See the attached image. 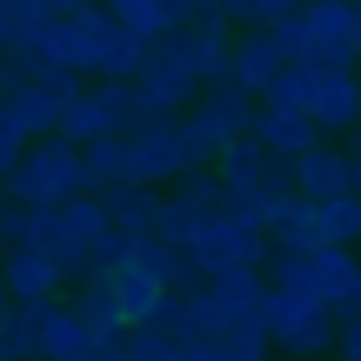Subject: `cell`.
Instances as JSON below:
<instances>
[{"instance_id": "cell-1", "label": "cell", "mask_w": 361, "mask_h": 361, "mask_svg": "<svg viewBox=\"0 0 361 361\" xmlns=\"http://www.w3.org/2000/svg\"><path fill=\"white\" fill-rule=\"evenodd\" d=\"M101 241H107L101 194H74V201H61V207H27L20 247H40V255L61 268V281H87V261H94Z\"/></svg>"}, {"instance_id": "cell-2", "label": "cell", "mask_w": 361, "mask_h": 361, "mask_svg": "<svg viewBox=\"0 0 361 361\" xmlns=\"http://www.w3.org/2000/svg\"><path fill=\"white\" fill-rule=\"evenodd\" d=\"M268 101L308 114L314 128H322V141H328V134H348V128H355L361 74H355V67H308V61H288L281 80L268 87Z\"/></svg>"}, {"instance_id": "cell-3", "label": "cell", "mask_w": 361, "mask_h": 361, "mask_svg": "<svg viewBox=\"0 0 361 361\" xmlns=\"http://www.w3.org/2000/svg\"><path fill=\"white\" fill-rule=\"evenodd\" d=\"M274 40H281L288 61H308V67H355V0H308L295 7L288 20H274Z\"/></svg>"}, {"instance_id": "cell-4", "label": "cell", "mask_w": 361, "mask_h": 361, "mask_svg": "<svg viewBox=\"0 0 361 361\" xmlns=\"http://www.w3.org/2000/svg\"><path fill=\"white\" fill-rule=\"evenodd\" d=\"M74 194H87L80 147L61 141V134H47V141H27L20 147V161H13L0 201H13V207H61V201H74Z\"/></svg>"}, {"instance_id": "cell-5", "label": "cell", "mask_w": 361, "mask_h": 361, "mask_svg": "<svg viewBox=\"0 0 361 361\" xmlns=\"http://www.w3.org/2000/svg\"><path fill=\"white\" fill-rule=\"evenodd\" d=\"M261 335L281 361H328L335 348V314L301 288H268L261 295Z\"/></svg>"}, {"instance_id": "cell-6", "label": "cell", "mask_w": 361, "mask_h": 361, "mask_svg": "<svg viewBox=\"0 0 361 361\" xmlns=\"http://www.w3.org/2000/svg\"><path fill=\"white\" fill-rule=\"evenodd\" d=\"M255 107H261V101H247V94H234L228 80H214V87H207L188 114H174L180 147H188V168H214L221 147L241 141V134L255 128Z\"/></svg>"}, {"instance_id": "cell-7", "label": "cell", "mask_w": 361, "mask_h": 361, "mask_svg": "<svg viewBox=\"0 0 361 361\" xmlns=\"http://www.w3.org/2000/svg\"><path fill=\"white\" fill-rule=\"evenodd\" d=\"M134 121H147V114H141V101H134L128 80H87V87L61 107L54 134L74 141V147H87V141H114V134H128Z\"/></svg>"}, {"instance_id": "cell-8", "label": "cell", "mask_w": 361, "mask_h": 361, "mask_svg": "<svg viewBox=\"0 0 361 361\" xmlns=\"http://www.w3.org/2000/svg\"><path fill=\"white\" fill-rule=\"evenodd\" d=\"M180 255H188L194 281H214V274L261 268V261H268V241H261L255 228H241L234 214H207V221H194V228H188Z\"/></svg>"}, {"instance_id": "cell-9", "label": "cell", "mask_w": 361, "mask_h": 361, "mask_svg": "<svg viewBox=\"0 0 361 361\" xmlns=\"http://www.w3.org/2000/svg\"><path fill=\"white\" fill-rule=\"evenodd\" d=\"M128 87H134V101H141V114H147V121H154V114H168V121H174V114H188V107L207 94V80L188 67L180 40L168 34V40H154V47H147L141 74H134Z\"/></svg>"}, {"instance_id": "cell-10", "label": "cell", "mask_w": 361, "mask_h": 361, "mask_svg": "<svg viewBox=\"0 0 361 361\" xmlns=\"http://www.w3.org/2000/svg\"><path fill=\"white\" fill-rule=\"evenodd\" d=\"M221 180V207H241V201H274V194H288V161H274L268 147L255 141V134H241V141H228L214 154V168H207Z\"/></svg>"}, {"instance_id": "cell-11", "label": "cell", "mask_w": 361, "mask_h": 361, "mask_svg": "<svg viewBox=\"0 0 361 361\" xmlns=\"http://www.w3.org/2000/svg\"><path fill=\"white\" fill-rule=\"evenodd\" d=\"M121 141H128V174H134V188H174L180 174H194V168H188V147H180V128H174L168 114L134 121Z\"/></svg>"}, {"instance_id": "cell-12", "label": "cell", "mask_w": 361, "mask_h": 361, "mask_svg": "<svg viewBox=\"0 0 361 361\" xmlns=\"http://www.w3.org/2000/svg\"><path fill=\"white\" fill-rule=\"evenodd\" d=\"M281 67H288V54H281V40H274V27H234V47H228L221 80H228L234 94H247V101H268Z\"/></svg>"}, {"instance_id": "cell-13", "label": "cell", "mask_w": 361, "mask_h": 361, "mask_svg": "<svg viewBox=\"0 0 361 361\" xmlns=\"http://www.w3.org/2000/svg\"><path fill=\"white\" fill-rule=\"evenodd\" d=\"M361 168L348 161V147L341 141H314L301 161H288V188L301 194V201H335V194H355Z\"/></svg>"}, {"instance_id": "cell-14", "label": "cell", "mask_w": 361, "mask_h": 361, "mask_svg": "<svg viewBox=\"0 0 361 361\" xmlns=\"http://www.w3.org/2000/svg\"><path fill=\"white\" fill-rule=\"evenodd\" d=\"M0 288H7V301H54L67 281L40 247H0Z\"/></svg>"}, {"instance_id": "cell-15", "label": "cell", "mask_w": 361, "mask_h": 361, "mask_svg": "<svg viewBox=\"0 0 361 361\" xmlns=\"http://www.w3.org/2000/svg\"><path fill=\"white\" fill-rule=\"evenodd\" d=\"M180 54H188V67L214 87L221 67H228V47H234V20H221V13H194V20H180Z\"/></svg>"}, {"instance_id": "cell-16", "label": "cell", "mask_w": 361, "mask_h": 361, "mask_svg": "<svg viewBox=\"0 0 361 361\" xmlns=\"http://www.w3.org/2000/svg\"><path fill=\"white\" fill-rule=\"evenodd\" d=\"M247 134H255V141L268 147L274 161H301L314 141H322V128H314L308 114H295V107H274V101L255 107V128H247Z\"/></svg>"}, {"instance_id": "cell-17", "label": "cell", "mask_w": 361, "mask_h": 361, "mask_svg": "<svg viewBox=\"0 0 361 361\" xmlns=\"http://www.w3.org/2000/svg\"><path fill=\"white\" fill-rule=\"evenodd\" d=\"M180 361H274V348L261 335V322H241V328H221V335H188Z\"/></svg>"}, {"instance_id": "cell-18", "label": "cell", "mask_w": 361, "mask_h": 361, "mask_svg": "<svg viewBox=\"0 0 361 361\" xmlns=\"http://www.w3.org/2000/svg\"><path fill=\"white\" fill-rule=\"evenodd\" d=\"M94 7H101L114 27H128L134 40H147V47L168 40V34H180V7H174V0H94Z\"/></svg>"}, {"instance_id": "cell-19", "label": "cell", "mask_w": 361, "mask_h": 361, "mask_svg": "<svg viewBox=\"0 0 361 361\" xmlns=\"http://www.w3.org/2000/svg\"><path fill=\"white\" fill-rule=\"evenodd\" d=\"M101 281H107V295H114V308H121L128 328H147L161 314V301H168V288H161L154 274H141V268H114V274H101Z\"/></svg>"}, {"instance_id": "cell-20", "label": "cell", "mask_w": 361, "mask_h": 361, "mask_svg": "<svg viewBox=\"0 0 361 361\" xmlns=\"http://www.w3.org/2000/svg\"><path fill=\"white\" fill-rule=\"evenodd\" d=\"M101 341L80 328V314L67 308V301H54L47 308V328H40V361H94Z\"/></svg>"}, {"instance_id": "cell-21", "label": "cell", "mask_w": 361, "mask_h": 361, "mask_svg": "<svg viewBox=\"0 0 361 361\" xmlns=\"http://www.w3.org/2000/svg\"><path fill=\"white\" fill-rule=\"evenodd\" d=\"M67 308L80 314V328H87V335L101 341V348L128 335V322H121V308H114V295H107V281H101V274H87V281L74 288V301H67Z\"/></svg>"}, {"instance_id": "cell-22", "label": "cell", "mask_w": 361, "mask_h": 361, "mask_svg": "<svg viewBox=\"0 0 361 361\" xmlns=\"http://www.w3.org/2000/svg\"><path fill=\"white\" fill-rule=\"evenodd\" d=\"M101 207H107V228H114V234H154L161 188H107Z\"/></svg>"}, {"instance_id": "cell-23", "label": "cell", "mask_w": 361, "mask_h": 361, "mask_svg": "<svg viewBox=\"0 0 361 361\" xmlns=\"http://www.w3.org/2000/svg\"><path fill=\"white\" fill-rule=\"evenodd\" d=\"M361 241V194L314 201V247H355Z\"/></svg>"}, {"instance_id": "cell-24", "label": "cell", "mask_w": 361, "mask_h": 361, "mask_svg": "<svg viewBox=\"0 0 361 361\" xmlns=\"http://www.w3.org/2000/svg\"><path fill=\"white\" fill-rule=\"evenodd\" d=\"M80 168H87V194H107V188H134L128 174V141H87L80 147Z\"/></svg>"}, {"instance_id": "cell-25", "label": "cell", "mask_w": 361, "mask_h": 361, "mask_svg": "<svg viewBox=\"0 0 361 361\" xmlns=\"http://www.w3.org/2000/svg\"><path fill=\"white\" fill-rule=\"evenodd\" d=\"M121 341H128V361H180V341L168 335V328H154V322H147V328H128Z\"/></svg>"}, {"instance_id": "cell-26", "label": "cell", "mask_w": 361, "mask_h": 361, "mask_svg": "<svg viewBox=\"0 0 361 361\" xmlns=\"http://www.w3.org/2000/svg\"><path fill=\"white\" fill-rule=\"evenodd\" d=\"M295 7H308V0H241V27H274Z\"/></svg>"}, {"instance_id": "cell-27", "label": "cell", "mask_w": 361, "mask_h": 361, "mask_svg": "<svg viewBox=\"0 0 361 361\" xmlns=\"http://www.w3.org/2000/svg\"><path fill=\"white\" fill-rule=\"evenodd\" d=\"M328 361H361V314L335 322V348H328Z\"/></svg>"}, {"instance_id": "cell-28", "label": "cell", "mask_w": 361, "mask_h": 361, "mask_svg": "<svg viewBox=\"0 0 361 361\" xmlns=\"http://www.w3.org/2000/svg\"><path fill=\"white\" fill-rule=\"evenodd\" d=\"M180 7V20H194V13H221V0H174Z\"/></svg>"}, {"instance_id": "cell-29", "label": "cell", "mask_w": 361, "mask_h": 361, "mask_svg": "<svg viewBox=\"0 0 361 361\" xmlns=\"http://www.w3.org/2000/svg\"><path fill=\"white\" fill-rule=\"evenodd\" d=\"M94 361H128V341H107V348H94Z\"/></svg>"}, {"instance_id": "cell-30", "label": "cell", "mask_w": 361, "mask_h": 361, "mask_svg": "<svg viewBox=\"0 0 361 361\" xmlns=\"http://www.w3.org/2000/svg\"><path fill=\"white\" fill-rule=\"evenodd\" d=\"M341 147H348V161L361 168V128H348V141H341Z\"/></svg>"}, {"instance_id": "cell-31", "label": "cell", "mask_w": 361, "mask_h": 361, "mask_svg": "<svg viewBox=\"0 0 361 361\" xmlns=\"http://www.w3.org/2000/svg\"><path fill=\"white\" fill-rule=\"evenodd\" d=\"M355 314H361V255H355Z\"/></svg>"}, {"instance_id": "cell-32", "label": "cell", "mask_w": 361, "mask_h": 361, "mask_svg": "<svg viewBox=\"0 0 361 361\" xmlns=\"http://www.w3.org/2000/svg\"><path fill=\"white\" fill-rule=\"evenodd\" d=\"M7 87H13V74H7V67H0V101H7Z\"/></svg>"}, {"instance_id": "cell-33", "label": "cell", "mask_w": 361, "mask_h": 361, "mask_svg": "<svg viewBox=\"0 0 361 361\" xmlns=\"http://www.w3.org/2000/svg\"><path fill=\"white\" fill-rule=\"evenodd\" d=\"M355 47H361V0H355Z\"/></svg>"}, {"instance_id": "cell-34", "label": "cell", "mask_w": 361, "mask_h": 361, "mask_svg": "<svg viewBox=\"0 0 361 361\" xmlns=\"http://www.w3.org/2000/svg\"><path fill=\"white\" fill-rule=\"evenodd\" d=\"M7 308H13V301H7V288H0V322H7Z\"/></svg>"}, {"instance_id": "cell-35", "label": "cell", "mask_w": 361, "mask_h": 361, "mask_svg": "<svg viewBox=\"0 0 361 361\" xmlns=\"http://www.w3.org/2000/svg\"><path fill=\"white\" fill-rule=\"evenodd\" d=\"M0 54H7V13H0Z\"/></svg>"}, {"instance_id": "cell-36", "label": "cell", "mask_w": 361, "mask_h": 361, "mask_svg": "<svg viewBox=\"0 0 361 361\" xmlns=\"http://www.w3.org/2000/svg\"><path fill=\"white\" fill-rule=\"evenodd\" d=\"M0 194H7V174H0Z\"/></svg>"}, {"instance_id": "cell-37", "label": "cell", "mask_w": 361, "mask_h": 361, "mask_svg": "<svg viewBox=\"0 0 361 361\" xmlns=\"http://www.w3.org/2000/svg\"><path fill=\"white\" fill-rule=\"evenodd\" d=\"M355 128H361V107H355Z\"/></svg>"}, {"instance_id": "cell-38", "label": "cell", "mask_w": 361, "mask_h": 361, "mask_svg": "<svg viewBox=\"0 0 361 361\" xmlns=\"http://www.w3.org/2000/svg\"><path fill=\"white\" fill-rule=\"evenodd\" d=\"M355 194H361V180H355Z\"/></svg>"}, {"instance_id": "cell-39", "label": "cell", "mask_w": 361, "mask_h": 361, "mask_svg": "<svg viewBox=\"0 0 361 361\" xmlns=\"http://www.w3.org/2000/svg\"><path fill=\"white\" fill-rule=\"evenodd\" d=\"M355 247H361V241H355Z\"/></svg>"}, {"instance_id": "cell-40", "label": "cell", "mask_w": 361, "mask_h": 361, "mask_svg": "<svg viewBox=\"0 0 361 361\" xmlns=\"http://www.w3.org/2000/svg\"><path fill=\"white\" fill-rule=\"evenodd\" d=\"M34 361H40V355H34Z\"/></svg>"}]
</instances>
